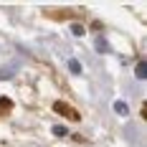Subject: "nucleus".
Masks as SVG:
<instances>
[{
    "instance_id": "obj_1",
    "label": "nucleus",
    "mask_w": 147,
    "mask_h": 147,
    "mask_svg": "<svg viewBox=\"0 0 147 147\" xmlns=\"http://www.w3.org/2000/svg\"><path fill=\"white\" fill-rule=\"evenodd\" d=\"M53 109L61 112V114H66L69 119H81V117H79V112H76L74 107H69V104H63V102H56V104H53Z\"/></svg>"
},
{
    "instance_id": "obj_2",
    "label": "nucleus",
    "mask_w": 147,
    "mask_h": 147,
    "mask_svg": "<svg viewBox=\"0 0 147 147\" xmlns=\"http://www.w3.org/2000/svg\"><path fill=\"white\" fill-rule=\"evenodd\" d=\"M18 66H20V61H13L10 66H5V69H0V79H10L15 71H18Z\"/></svg>"
},
{
    "instance_id": "obj_3",
    "label": "nucleus",
    "mask_w": 147,
    "mask_h": 147,
    "mask_svg": "<svg viewBox=\"0 0 147 147\" xmlns=\"http://www.w3.org/2000/svg\"><path fill=\"white\" fill-rule=\"evenodd\" d=\"M69 71H71V74H76V76H79V74H81V63H79V61H76V59H69Z\"/></svg>"
},
{
    "instance_id": "obj_4",
    "label": "nucleus",
    "mask_w": 147,
    "mask_h": 147,
    "mask_svg": "<svg viewBox=\"0 0 147 147\" xmlns=\"http://www.w3.org/2000/svg\"><path fill=\"white\" fill-rule=\"evenodd\" d=\"M114 112H117V114H127V112H129V107H127L124 102H114Z\"/></svg>"
},
{
    "instance_id": "obj_5",
    "label": "nucleus",
    "mask_w": 147,
    "mask_h": 147,
    "mask_svg": "<svg viewBox=\"0 0 147 147\" xmlns=\"http://www.w3.org/2000/svg\"><path fill=\"white\" fill-rule=\"evenodd\" d=\"M94 46H96V51H102V53H104V51H109V43H107V41H104L102 36H99V38H96V43H94Z\"/></svg>"
},
{
    "instance_id": "obj_6",
    "label": "nucleus",
    "mask_w": 147,
    "mask_h": 147,
    "mask_svg": "<svg viewBox=\"0 0 147 147\" xmlns=\"http://www.w3.org/2000/svg\"><path fill=\"white\" fill-rule=\"evenodd\" d=\"M134 74H137V79H145V74H147V69H145V61H140V63H137Z\"/></svg>"
},
{
    "instance_id": "obj_7",
    "label": "nucleus",
    "mask_w": 147,
    "mask_h": 147,
    "mask_svg": "<svg viewBox=\"0 0 147 147\" xmlns=\"http://www.w3.org/2000/svg\"><path fill=\"white\" fill-rule=\"evenodd\" d=\"M71 33H74V36H84L86 30H84V26H79V23H74V26H71Z\"/></svg>"
},
{
    "instance_id": "obj_8",
    "label": "nucleus",
    "mask_w": 147,
    "mask_h": 147,
    "mask_svg": "<svg viewBox=\"0 0 147 147\" xmlns=\"http://www.w3.org/2000/svg\"><path fill=\"white\" fill-rule=\"evenodd\" d=\"M53 134H59V137H63V134H66V127H61V124H56V127H53Z\"/></svg>"
}]
</instances>
